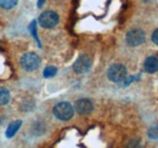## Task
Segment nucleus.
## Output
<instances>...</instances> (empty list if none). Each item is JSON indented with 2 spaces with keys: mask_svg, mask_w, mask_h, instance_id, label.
<instances>
[{
  "mask_svg": "<svg viewBox=\"0 0 158 148\" xmlns=\"http://www.w3.org/2000/svg\"><path fill=\"white\" fill-rule=\"evenodd\" d=\"M21 67L26 72H33L40 66V57L34 52H27L21 57Z\"/></svg>",
  "mask_w": 158,
  "mask_h": 148,
  "instance_id": "obj_1",
  "label": "nucleus"
},
{
  "mask_svg": "<svg viewBox=\"0 0 158 148\" xmlns=\"http://www.w3.org/2000/svg\"><path fill=\"white\" fill-rule=\"evenodd\" d=\"M54 114L60 120H69L74 114V108L68 102H60L54 107Z\"/></svg>",
  "mask_w": 158,
  "mask_h": 148,
  "instance_id": "obj_2",
  "label": "nucleus"
},
{
  "mask_svg": "<svg viewBox=\"0 0 158 148\" xmlns=\"http://www.w3.org/2000/svg\"><path fill=\"white\" fill-rule=\"evenodd\" d=\"M107 76L113 83H123V80L127 79V68L123 64H119V63L112 64L108 68Z\"/></svg>",
  "mask_w": 158,
  "mask_h": 148,
  "instance_id": "obj_3",
  "label": "nucleus"
},
{
  "mask_svg": "<svg viewBox=\"0 0 158 148\" xmlns=\"http://www.w3.org/2000/svg\"><path fill=\"white\" fill-rule=\"evenodd\" d=\"M39 24L43 28H54L59 23V15L55 11H44L38 19Z\"/></svg>",
  "mask_w": 158,
  "mask_h": 148,
  "instance_id": "obj_4",
  "label": "nucleus"
},
{
  "mask_svg": "<svg viewBox=\"0 0 158 148\" xmlns=\"http://www.w3.org/2000/svg\"><path fill=\"white\" fill-rule=\"evenodd\" d=\"M91 64H93V62H91V58H90L89 56L81 55V56H79L78 60L74 62V64H73V69H74L76 73L84 74V73H86V72L90 71Z\"/></svg>",
  "mask_w": 158,
  "mask_h": 148,
  "instance_id": "obj_5",
  "label": "nucleus"
},
{
  "mask_svg": "<svg viewBox=\"0 0 158 148\" xmlns=\"http://www.w3.org/2000/svg\"><path fill=\"white\" fill-rule=\"evenodd\" d=\"M125 41L129 46H139L145 41V33L141 29H131L127 33Z\"/></svg>",
  "mask_w": 158,
  "mask_h": 148,
  "instance_id": "obj_6",
  "label": "nucleus"
},
{
  "mask_svg": "<svg viewBox=\"0 0 158 148\" xmlns=\"http://www.w3.org/2000/svg\"><path fill=\"white\" fill-rule=\"evenodd\" d=\"M74 109L78 112L79 114H89L91 113L94 109V105L93 102L89 100V98H80L76 102V106H74Z\"/></svg>",
  "mask_w": 158,
  "mask_h": 148,
  "instance_id": "obj_7",
  "label": "nucleus"
},
{
  "mask_svg": "<svg viewBox=\"0 0 158 148\" xmlns=\"http://www.w3.org/2000/svg\"><path fill=\"white\" fill-rule=\"evenodd\" d=\"M143 69L147 73H156L158 71V58L155 56H150L146 58L143 63Z\"/></svg>",
  "mask_w": 158,
  "mask_h": 148,
  "instance_id": "obj_8",
  "label": "nucleus"
},
{
  "mask_svg": "<svg viewBox=\"0 0 158 148\" xmlns=\"http://www.w3.org/2000/svg\"><path fill=\"white\" fill-rule=\"evenodd\" d=\"M21 125H22V121L21 120H15V121H12L9 126H7V129H6V137H14L15 135H16V132L19 131V129L21 128Z\"/></svg>",
  "mask_w": 158,
  "mask_h": 148,
  "instance_id": "obj_9",
  "label": "nucleus"
},
{
  "mask_svg": "<svg viewBox=\"0 0 158 148\" xmlns=\"http://www.w3.org/2000/svg\"><path fill=\"white\" fill-rule=\"evenodd\" d=\"M10 101V92L7 89L0 86V106H5L7 105Z\"/></svg>",
  "mask_w": 158,
  "mask_h": 148,
  "instance_id": "obj_10",
  "label": "nucleus"
},
{
  "mask_svg": "<svg viewBox=\"0 0 158 148\" xmlns=\"http://www.w3.org/2000/svg\"><path fill=\"white\" fill-rule=\"evenodd\" d=\"M19 0H0V6L2 9H6V10H10L12 7H15L17 5Z\"/></svg>",
  "mask_w": 158,
  "mask_h": 148,
  "instance_id": "obj_11",
  "label": "nucleus"
},
{
  "mask_svg": "<svg viewBox=\"0 0 158 148\" xmlns=\"http://www.w3.org/2000/svg\"><path fill=\"white\" fill-rule=\"evenodd\" d=\"M57 73V69H56V67H46L45 69H44V76L45 78H51V76H54L55 74Z\"/></svg>",
  "mask_w": 158,
  "mask_h": 148,
  "instance_id": "obj_12",
  "label": "nucleus"
},
{
  "mask_svg": "<svg viewBox=\"0 0 158 148\" xmlns=\"http://www.w3.org/2000/svg\"><path fill=\"white\" fill-rule=\"evenodd\" d=\"M127 148H141V141L139 138H133L128 142Z\"/></svg>",
  "mask_w": 158,
  "mask_h": 148,
  "instance_id": "obj_13",
  "label": "nucleus"
},
{
  "mask_svg": "<svg viewBox=\"0 0 158 148\" xmlns=\"http://www.w3.org/2000/svg\"><path fill=\"white\" fill-rule=\"evenodd\" d=\"M148 137H150V138H153V140H157L158 138V125H155V126L150 128V130H148Z\"/></svg>",
  "mask_w": 158,
  "mask_h": 148,
  "instance_id": "obj_14",
  "label": "nucleus"
},
{
  "mask_svg": "<svg viewBox=\"0 0 158 148\" xmlns=\"http://www.w3.org/2000/svg\"><path fill=\"white\" fill-rule=\"evenodd\" d=\"M152 41H153L156 45H158V28L153 32V34H152Z\"/></svg>",
  "mask_w": 158,
  "mask_h": 148,
  "instance_id": "obj_15",
  "label": "nucleus"
},
{
  "mask_svg": "<svg viewBox=\"0 0 158 148\" xmlns=\"http://www.w3.org/2000/svg\"><path fill=\"white\" fill-rule=\"evenodd\" d=\"M44 1H45V0H38V7H41V6H43Z\"/></svg>",
  "mask_w": 158,
  "mask_h": 148,
  "instance_id": "obj_16",
  "label": "nucleus"
}]
</instances>
